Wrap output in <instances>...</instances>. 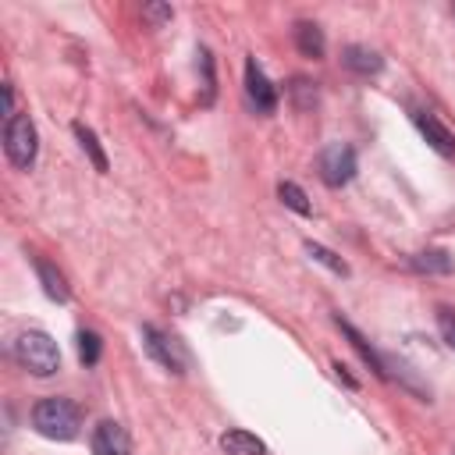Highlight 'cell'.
I'll return each instance as SVG.
<instances>
[{
	"mask_svg": "<svg viewBox=\"0 0 455 455\" xmlns=\"http://www.w3.org/2000/svg\"><path fill=\"white\" fill-rule=\"evenodd\" d=\"M288 96H291V103H295L299 110H313V107L320 103V92H316V82H309L306 75H295V78L288 82Z\"/></svg>",
	"mask_w": 455,
	"mask_h": 455,
	"instance_id": "cell-16",
	"label": "cell"
},
{
	"mask_svg": "<svg viewBox=\"0 0 455 455\" xmlns=\"http://www.w3.org/2000/svg\"><path fill=\"white\" fill-rule=\"evenodd\" d=\"M32 263H36V274H39L43 291H46L53 302H68V284H64V274H60V270H57L50 259H43V256H36Z\"/></svg>",
	"mask_w": 455,
	"mask_h": 455,
	"instance_id": "cell-14",
	"label": "cell"
},
{
	"mask_svg": "<svg viewBox=\"0 0 455 455\" xmlns=\"http://www.w3.org/2000/svg\"><path fill=\"white\" fill-rule=\"evenodd\" d=\"M341 60H345L348 71H355V75H363V78H373V75H380V68H384V57H380L377 50H370V46H359V43L345 46Z\"/></svg>",
	"mask_w": 455,
	"mask_h": 455,
	"instance_id": "cell-10",
	"label": "cell"
},
{
	"mask_svg": "<svg viewBox=\"0 0 455 455\" xmlns=\"http://www.w3.org/2000/svg\"><path fill=\"white\" fill-rule=\"evenodd\" d=\"M412 121H416V128L423 132V139L430 142V149H437L441 156H455V135L430 114V110H419V114H412Z\"/></svg>",
	"mask_w": 455,
	"mask_h": 455,
	"instance_id": "cell-8",
	"label": "cell"
},
{
	"mask_svg": "<svg viewBox=\"0 0 455 455\" xmlns=\"http://www.w3.org/2000/svg\"><path fill=\"white\" fill-rule=\"evenodd\" d=\"M142 18H146L149 25H164V21H171V7H167V4H146V7H142Z\"/></svg>",
	"mask_w": 455,
	"mask_h": 455,
	"instance_id": "cell-20",
	"label": "cell"
},
{
	"mask_svg": "<svg viewBox=\"0 0 455 455\" xmlns=\"http://www.w3.org/2000/svg\"><path fill=\"white\" fill-rule=\"evenodd\" d=\"M352 174H355V149L348 142L323 146V153H320V178H323V185L341 188V185L352 181Z\"/></svg>",
	"mask_w": 455,
	"mask_h": 455,
	"instance_id": "cell-5",
	"label": "cell"
},
{
	"mask_svg": "<svg viewBox=\"0 0 455 455\" xmlns=\"http://www.w3.org/2000/svg\"><path fill=\"white\" fill-rule=\"evenodd\" d=\"M409 267L416 270V274H451V256L448 252H441V249H427V252H412L409 256Z\"/></svg>",
	"mask_w": 455,
	"mask_h": 455,
	"instance_id": "cell-15",
	"label": "cell"
},
{
	"mask_svg": "<svg viewBox=\"0 0 455 455\" xmlns=\"http://www.w3.org/2000/svg\"><path fill=\"white\" fill-rule=\"evenodd\" d=\"M334 323L341 327V334L348 338V345H352V348H355V352L363 355V363H370V370H373V373H377L380 380H387V363L380 359V352H377V348H373V345H370V341H366V338H363V334H359V331H355V327H352L348 320L334 316Z\"/></svg>",
	"mask_w": 455,
	"mask_h": 455,
	"instance_id": "cell-9",
	"label": "cell"
},
{
	"mask_svg": "<svg viewBox=\"0 0 455 455\" xmlns=\"http://www.w3.org/2000/svg\"><path fill=\"white\" fill-rule=\"evenodd\" d=\"M220 448H224V455H267V444L249 430H224Z\"/></svg>",
	"mask_w": 455,
	"mask_h": 455,
	"instance_id": "cell-11",
	"label": "cell"
},
{
	"mask_svg": "<svg viewBox=\"0 0 455 455\" xmlns=\"http://www.w3.org/2000/svg\"><path fill=\"white\" fill-rule=\"evenodd\" d=\"M306 252H309L316 263H323L331 274H338V277H348V263H345L338 252H331L327 245H320V242H306Z\"/></svg>",
	"mask_w": 455,
	"mask_h": 455,
	"instance_id": "cell-18",
	"label": "cell"
},
{
	"mask_svg": "<svg viewBox=\"0 0 455 455\" xmlns=\"http://www.w3.org/2000/svg\"><path fill=\"white\" fill-rule=\"evenodd\" d=\"M4 153L7 160L18 167V171H28L36 164V153H39V135H36V124L28 114H14L7 124H4Z\"/></svg>",
	"mask_w": 455,
	"mask_h": 455,
	"instance_id": "cell-3",
	"label": "cell"
},
{
	"mask_svg": "<svg viewBox=\"0 0 455 455\" xmlns=\"http://www.w3.org/2000/svg\"><path fill=\"white\" fill-rule=\"evenodd\" d=\"M334 373H338V377H341V380H345V384H348V387H359V384H355V380H352V377H348V370H345V366H341V363H334Z\"/></svg>",
	"mask_w": 455,
	"mask_h": 455,
	"instance_id": "cell-22",
	"label": "cell"
},
{
	"mask_svg": "<svg viewBox=\"0 0 455 455\" xmlns=\"http://www.w3.org/2000/svg\"><path fill=\"white\" fill-rule=\"evenodd\" d=\"M32 427L50 437V441H71L78 437V427H82V409L71 402V398H39L32 405Z\"/></svg>",
	"mask_w": 455,
	"mask_h": 455,
	"instance_id": "cell-1",
	"label": "cell"
},
{
	"mask_svg": "<svg viewBox=\"0 0 455 455\" xmlns=\"http://www.w3.org/2000/svg\"><path fill=\"white\" fill-rule=\"evenodd\" d=\"M245 96L259 114H274L277 107V89L270 85V78L263 75V68L256 64V57L245 60Z\"/></svg>",
	"mask_w": 455,
	"mask_h": 455,
	"instance_id": "cell-6",
	"label": "cell"
},
{
	"mask_svg": "<svg viewBox=\"0 0 455 455\" xmlns=\"http://www.w3.org/2000/svg\"><path fill=\"white\" fill-rule=\"evenodd\" d=\"M441 331H444L448 345L455 348V320H451V313H444V309H441Z\"/></svg>",
	"mask_w": 455,
	"mask_h": 455,
	"instance_id": "cell-21",
	"label": "cell"
},
{
	"mask_svg": "<svg viewBox=\"0 0 455 455\" xmlns=\"http://www.w3.org/2000/svg\"><path fill=\"white\" fill-rule=\"evenodd\" d=\"M277 196H281V203H284L288 210H295L299 217H309V213H313V203L306 199V192H302L295 181H281V185H277Z\"/></svg>",
	"mask_w": 455,
	"mask_h": 455,
	"instance_id": "cell-17",
	"label": "cell"
},
{
	"mask_svg": "<svg viewBox=\"0 0 455 455\" xmlns=\"http://www.w3.org/2000/svg\"><path fill=\"white\" fill-rule=\"evenodd\" d=\"M295 46L302 57H323V50H327L323 28L316 21H295Z\"/></svg>",
	"mask_w": 455,
	"mask_h": 455,
	"instance_id": "cell-12",
	"label": "cell"
},
{
	"mask_svg": "<svg viewBox=\"0 0 455 455\" xmlns=\"http://www.w3.org/2000/svg\"><path fill=\"white\" fill-rule=\"evenodd\" d=\"M92 455H132V441H128V430L117 423V419H100L92 427Z\"/></svg>",
	"mask_w": 455,
	"mask_h": 455,
	"instance_id": "cell-7",
	"label": "cell"
},
{
	"mask_svg": "<svg viewBox=\"0 0 455 455\" xmlns=\"http://www.w3.org/2000/svg\"><path fill=\"white\" fill-rule=\"evenodd\" d=\"M100 355H103V341H100V334H96V331H78V359H82L85 366H96Z\"/></svg>",
	"mask_w": 455,
	"mask_h": 455,
	"instance_id": "cell-19",
	"label": "cell"
},
{
	"mask_svg": "<svg viewBox=\"0 0 455 455\" xmlns=\"http://www.w3.org/2000/svg\"><path fill=\"white\" fill-rule=\"evenodd\" d=\"M14 355L36 377H50V373L60 370V348H57V341L46 331H25V334H18Z\"/></svg>",
	"mask_w": 455,
	"mask_h": 455,
	"instance_id": "cell-2",
	"label": "cell"
},
{
	"mask_svg": "<svg viewBox=\"0 0 455 455\" xmlns=\"http://www.w3.org/2000/svg\"><path fill=\"white\" fill-rule=\"evenodd\" d=\"M142 345H146V355H149L153 363H160L167 373H185L188 355H185V348H181V341H178L174 334H167V331L146 323V327H142Z\"/></svg>",
	"mask_w": 455,
	"mask_h": 455,
	"instance_id": "cell-4",
	"label": "cell"
},
{
	"mask_svg": "<svg viewBox=\"0 0 455 455\" xmlns=\"http://www.w3.org/2000/svg\"><path fill=\"white\" fill-rule=\"evenodd\" d=\"M71 132H75V139H78V146L85 149V156L92 160V167H96L100 174H107V171H110V160H107V153H103V146H100V139H96V132H92L89 124H82V121H75V124H71Z\"/></svg>",
	"mask_w": 455,
	"mask_h": 455,
	"instance_id": "cell-13",
	"label": "cell"
}]
</instances>
